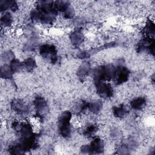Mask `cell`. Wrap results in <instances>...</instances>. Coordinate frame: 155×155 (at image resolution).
Instances as JSON below:
<instances>
[{"mask_svg":"<svg viewBox=\"0 0 155 155\" xmlns=\"http://www.w3.org/2000/svg\"><path fill=\"white\" fill-rule=\"evenodd\" d=\"M84 35L79 29L74 30L70 35V39L71 42L73 45L76 47L80 46L84 42Z\"/></svg>","mask_w":155,"mask_h":155,"instance_id":"8","label":"cell"},{"mask_svg":"<svg viewBox=\"0 0 155 155\" xmlns=\"http://www.w3.org/2000/svg\"><path fill=\"white\" fill-rule=\"evenodd\" d=\"M2 59L4 60V61L7 62H11L12 60H13L15 58V54L12 51H5L2 56Z\"/></svg>","mask_w":155,"mask_h":155,"instance_id":"20","label":"cell"},{"mask_svg":"<svg viewBox=\"0 0 155 155\" xmlns=\"http://www.w3.org/2000/svg\"><path fill=\"white\" fill-rule=\"evenodd\" d=\"M11 70L14 73H19L23 70L22 62H21L18 59H14L10 62L9 65Z\"/></svg>","mask_w":155,"mask_h":155,"instance_id":"13","label":"cell"},{"mask_svg":"<svg viewBox=\"0 0 155 155\" xmlns=\"http://www.w3.org/2000/svg\"><path fill=\"white\" fill-rule=\"evenodd\" d=\"M96 130L97 128L96 125L93 124H90L84 128L83 134L87 137H91L96 133Z\"/></svg>","mask_w":155,"mask_h":155,"instance_id":"18","label":"cell"},{"mask_svg":"<svg viewBox=\"0 0 155 155\" xmlns=\"http://www.w3.org/2000/svg\"><path fill=\"white\" fill-rule=\"evenodd\" d=\"M90 56V53L87 51H82L78 54V57L80 59H86Z\"/></svg>","mask_w":155,"mask_h":155,"instance_id":"22","label":"cell"},{"mask_svg":"<svg viewBox=\"0 0 155 155\" xmlns=\"http://www.w3.org/2000/svg\"><path fill=\"white\" fill-rule=\"evenodd\" d=\"M81 151L83 154H91L89 144H85V145H82V147H81Z\"/></svg>","mask_w":155,"mask_h":155,"instance_id":"21","label":"cell"},{"mask_svg":"<svg viewBox=\"0 0 155 155\" xmlns=\"http://www.w3.org/2000/svg\"><path fill=\"white\" fill-rule=\"evenodd\" d=\"M90 64L87 62H85L79 67L77 71L78 76L79 78H85L87 75L88 74V73L90 72Z\"/></svg>","mask_w":155,"mask_h":155,"instance_id":"10","label":"cell"},{"mask_svg":"<svg viewBox=\"0 0 155 155\" xmlns=\"http://www.w3.org/2000/svg\"><path fill=\"white\" fill-rule=\"evenodd\" d=\"M62 15L64 16V18L67 19H71L74 16V8L70 5L63 12Z\"/></svg>","mask_w":155,"mask_h":155,"instance_id":"19","label":"cell"},{"mask_svg":"<svg viewBox=\"0 0 155 155\" xmlns=\"http://www.w3.org/2000/svg\"><path fill=\"white\" fill-rule=\"evenodd\" d=\"M22 66L23 70L27 71H31L35 68L36 62L33 58H28L22 62Z\"/></svg>","mask_w":155,"mask_h":155,"instance_id":"12","label":"cell"},{"mask_svg":"<svg viewBox=\"0 0 155 155\" xmlns=\"http://www.w3.org/2000/svg\"><path fill=\"white\" fill-rule=\"evenodd\" d=\"M131 106L134 110H141L145 105V100L142 97H137L131 102Z\"/></svg>","mask_w":155,"mask_h":155,"instance_id":"14","label":"cell"},{"mask_svg":"<svg viewBox=\"0 0 155 155\" xmlns=\"http://www.w3.org/2000/svg\"><path fill=\"white\" fill-rule=\"evenodd\" d=\"M34 107L38 114H44L47 111V104L45 99L41 96L35 98L33 102Z\"/></svg>","mask_w":155,"mask_h":155,"instance_id":"6","label":"cell"},{"mask_svg":"<svg viewBox=\"0 0 155 155\" xmlns=\"http://www.w3.org/2000/svg\"><path fill=\"white\" fill-rule=\"evenodd\" d=\"M87 107L89 108L90 111L92 112L93 113L97 114L102 110V103L99 100H95V101H91L90 103H88Z\"/></svg>","mask_w":155,"mask_h":155,"instance_id":"11","label":"cell"},{"mask_svg":"<svg viewBox=\"0 0 155 155\" xmlns=\"http://www.w3.org/2000/svg\"><path fill=\"white\" fill-rule=\"evenodd\" d=\"M72 117L71 112L67 111L62 113L58 119V127L63 137H68L70 136Z\"/></svg>","mask_w":155,"mask_h":155,"instance_id":"1","label":"cell"},{"mask_svg":"<svg viewBox=\"0 0 155 155\" xmlns=\"http://www.w3.org/2000/svg\"><path fill=\"white\" fill-rule=\"evenodd\" d=\"M89 145L91 154H99L104 151V142L100 137H94Z\"/></svg>","mask_w":155,"mask_h":155,"instance_id":"7","label":"cell"},{"mask_svg":"<svg viewBox=\"0 0 155 155\" xmlns=\"http://www.w3.org/2000/svg\"><path fill=\"white\" fill-rule=\"evenodd\" d=\"M129 70L124 66H119L116 67V73L114 78V80L116 83L118 84H122L126 82L129 77Z\"/></svg>","mask_w":155,"mask_h":155,"instance_id":"4","label":"cell"},{"mask_svg":"<svg viewBox=\"0 0 155 155\" xmlns=\"http://www.w3.org/2000/svg\"><path fill=\"white\" fill-rule=\"evenodd\" d=\"M13 72L10 66L4 65L1 67V77L4 79H10L13 76Z\"/></svg>","mask_w":155,"mask_h":155,"instance_id":"15","label":"cell"},{"mask_svg":"<svg viewBox=\"0 0 155 155\" xmlns=\"http://www.w3.org/2000/svg\"><path fill=\"white\" fill-rule=\"evenodd\" d=\"M39 53L44 58L50 61L52 63H55L58 61L57 50L53 45H42L39 47Z\"/></svg>","mask_w":155,"mask_h":155,"instance_id":"2","label":"cell"},{"mask_svg":"<svg viewBox=\"0 0 155 155\" xmlns=\"http://www.w3.org/2000/svg\"><path fill=\"white\" fill-rule=\"evenodd\" d=\"M128 112L127 108L124 105H120L113 108V113L117 117H124Z\"/></svg>","mask_w":155,"mask_h":155,"instance_id":"16","label":"cell"},{"mask_svg":"<svg viewBox=\"0 0 155 155\" xmlns=\"http://www.w3.org/2000/svg\"><path fill=\"white\" fill-rule=\"evenodd\" d=\"M0 8L1 12L10 10L15 12L18 8V4L14 1H1Z\"/></svg>","mask_w":155,"mask_h":155,"instance_id":"9","label":"cell"},{"mask_svg":"<svg viewBox=\"0 0 155 155\" xmlns=\"http://www.w3.org/2000/svg\"><path fill=\"white\" fill-rule=\"evenodd\" d=\"M97 93L102 97H110L113 93L112 87L104 81H96Z\"/></svg>","mask_w":155,"mask_h":155,"instance_id":"3","label":"cell"},{"mask_svg":"<svg viewBox=\"0 0 155 155\" xmlns=\"http://www.w3.org/2000/svg\"><path fill=\"white\" fill-rule=\"evenodd\" d=\"M11 106L15 112L21 114H25L30 111L28 105L19 99H14L11 104Z\"/></svg>","mask_w":155,"mask_h":155,"instance_id":"5","label":"cell"},{"mask_svg":"<svg viewBox=\"0 0 155 155\" xmlns=\"http://www.w3.org/2000/svg\"><path fill=\"white\" fill-rule=\"evenodd\" d=\"M1 22L2 25L5 27H10L13 22V18L11 14L8 12L5 13L2 16L1 19Z\"/></svg>","mask_w":155,"mask_h":155,"instance_id":"17","label":"cell"}]
</instances>
